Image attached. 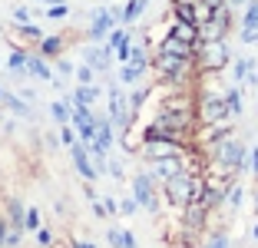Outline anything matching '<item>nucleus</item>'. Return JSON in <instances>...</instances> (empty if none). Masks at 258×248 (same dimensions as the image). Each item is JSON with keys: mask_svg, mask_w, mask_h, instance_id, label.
<instances>
[{"mask_svg": "<svg viewBox=\"0 0 258 248\" xmlns=\"http://www.w3.org/2000/svg\"><path fill=\"white\" fill-rule=\"evenodd\" d=\"M202 172H189V169H182V172H175L172 179L162 182V192H166V202L172 205V209L182 212L185 205L199 202V196H202Z\"/></svg>", "mask_w": 258, "mask_h": 248, "instance_id": "obj_1", "label": "nucleus"}, {"mask_svg": "<svg viewBox=\"0 0 258 248\" xmlns=\"http://www.w3.org/2000/svg\"><path fill=\"white\" fill-rule=\"evenodd\" d=\"M192 63L185 56H169V53H156L152 56V70H156V80L169 90H185L192 80Z\"/></svg>", "mask_w": 258, "mask_h": 248, "instance_id": "obj_2", "label": "nucleus"}, {"mask_svg": "<svg viewBox=\"0 0 258 248\" xmlns=\"http://www.w3.org/2000/svg\"><path fill=\"white\" fill-rule=\"evenodd\" d=\"M196 63L202 73H222V70L232 63V53H228L225 40H202L196 50Z\"/></svg>", "mask_w": 258, "mask_h": 248, "instance_id": "obj_3", "label": "nucleus"}, {"mask_svg": "<svg viewBox=\"0 0 258 248\" xmlns=\"http://www.w3.org/2000/svg\"><path fill=\"white\" fill-rule=\"evenodd\" d=\"M205 152H209V159H215V162L228 165L232 172H242V169H245V159H248V149L238 143L235 136H225V139H219V143L209 146Z\"/></svg>", "mask_w": 258, "mask_h": 248, "instance_id": "obj_4", "label": "nucleus"}, {"mask_svg": "<svg viewBox=\"0 0 258 248\" xmlns=\"http://www.w3.org/2000/svg\"><path fill=\"white\" fill-rule=\"evenodd\" d=\"M228 30H232V10H228V4H222V7H215L212 17L199 27V40H225Z\"/></svg>", "mask_w": 258, "mask_h": 248, "instance_id": "obj_5", "label": "nucleus"}, {"mask_svg": "<svg viewBox=\"0 0 258 248\" xmlns=\"http://www.w3.org/2000/svg\"><path fill=\"white\" fill-rule=\"evenodd\" d=\"M192 146L185 143H172V139H152V136H146L143 146H139V152H143L146 162H152V159H166V156H185Z\"/></svg>", "mask_w": 258, "mask_h": 248, "instance_id": "obj_6", "label": "nucleus"}, {"mask_svg": "<svg viewBox=\"0 0 258 248\" xmlns=\"http://www.w3.org/2000/svg\"><path fill=\"white\" fill-rule=\"evenodd\" d=\"M196 116H199V122H225L232 113H228V106H225V96L205 93V96L196 103Z\"/></svg>", "mask_w": 258, "mask_h": 248, "instance_id": "obj_7", "label": "nucleus"}, {"mask_svg": "<svg viewBox=\"0 0 258 248\" xmlns=\"http://www.w3.org/2000/svg\"><path fill=\"white\" fill-rule=\"evenodd\" d=\"M133 196H136L139 209H146V212H156V209H159V202H156V189H152V175H149V172H143V175H136V179H133Z\"/></svg>", "mask_w": 258, "mask_h": 248, "instance_id": "obj_8", "label": "nucleus"}, {"mask_svg": "<svg viewBox=\"0 0 258 248\" xmlns=\"http://www.w3.org/2000/svg\"><path fill=\"white\" fill-rule=\"evenodd\" d=\"M185 156H189V152H185ZM185 156H166V159H152L149 162V175L152 179H172L175 172H182V169H189V165H185Z\"/></svg>", "mask_w": 258, "mask_h": 248, "instance_id": "obj_9", "label": "nucleus"}, {"mask_svg": "<svg viewBox=\"0 0 258 248\" xmlns=\"http://www.w3.org/2000/svg\"><path fill=\"white\" fill-rule=\"evenodd\" d=\"M70 156H73V165H76V172L83 175L86 182H93L99 175V169L93 165V159H90V149H86L83 143H73L70 146Z\"/></svg>", "mask_w": 258, "mask_h": 248, "instance_id": "obj_10", "label": "nucleus"}, {"mask_svg": "<svg viewBox=\"0 0 258 248\" xmlns=\"http://www.w3.org/2000/svg\"><path fill=\"white\" fill-rule=\"evenodd\" d=\"M196 50H199V46L185 43V40L172 37V33H166V37H162V43L156 46V53H169V56H185V60H196Z\"/></svg>", "mask_w": 258, "mask_h": 248, "instance_id": "obj_11", "label": "nucleus"}, {"mask_svg": "<svg viewBox=\"0 0 258 248\" xmlns=\"http://www.w3.org/2000/svg\"><path fill=\"white\" fill-rule=\"evenodd\" d=\"M109 119L116 122L119 129H129V106H126V96H122L119 90H113L109 93Z\"/></svg>", "mask_w": 258, "mask_h": 248, "instance_id": "obj_12", "label": "nucleus"}, {"mask_svg": "<svg viewBox=\"0 0 258 248\" xmlns=\"http://www.w3.org/2000/svg\"><path fill=\"white\" fill-rule=\"evenodd\" d=\"M116 17H119V14H113V10H96V14H93V23H90V37L103 40L106 33H113Z\"/></svg>", "mask_w": 258, "mask_h": 248, "instance_id": "obj_13", "label": "nucleus"}, {"mask_svg": "<svg viewBox=\"0 0 258 248\" xmlns=\"http://www.w3.org/2000/svg\"><path fill=\"white\" fill-rule=\"evenodd\" d=\"M205 218H209V209L199 205V202H192V205H185V209H182V225L189 228V232H199V228L205 225Z\"/></svg>", "mask_w": 258, "mask_h": 248, "instance_id": "obj_14", "label": "nucleus"}, {"mask_svg": "<svg viewBox=\"0 0 258 248\" xmlns=\"http://www.w3.org/2000/svg\"><path fill=\"white\" fill-rule=\"evenodd\" d=\"M169 33H172V37H179V40H185V43H192V46L202 43V40H199V27H196V23L175 20V17H172V23H169Z\"/></svg>", "mask_w": 258, "mask_h": 248, "instance_id": "obj_15", "label": "nucleus"}, {"mask_svg": "<svg viewBox=\"0 0 258 248\" xmlns=\"http://www.w3.org/2000/svg\"><path fill=\"white\" fill-rule=\"evenodd\" d=\"M146 73V63H136V60H129V63H122V73H119V80L126 83V86H133V83H139V76Z\"/></svg>", "mask_w": 258, "mask_h": 248, "instance_id": "obj_16", "label": "nucleus"}, {"mask_svg": "<svg viewBox=\"0 0 258 248\" xmlns=\"http://www.w3.org/2000/svg\"><path fill=\"white\" fill-rule=\"evenodd\" d=\"M109 56H113L109 46H103V50H86V63H90L93 70H106L109 67Z\"/></svg>", "mask_w": 258, "mask_h": 248, "instance_id": "obj_17", "label": "nucleus"}, {"mask_svg": "<svg viewBox=\"0 0 258 248\" xmlns=\"http://www.w3.org/2000/svg\"><path fill=\"white\" fill-rule=\"evenodd\" d=\"M27 73H33L37 80H53V73H50L43 56H27Z\"/></svg>", "mask_w": 258, "mask_h": 248, "instance_id": "obj_18", "label": "nucleus"}, {"mask_svg": "<svg viewBox=\"0 0 258 248\" xmlns=\"http://www.w3.org/2000/svg\"><path fill=\"white\" fill-rule=\"evenodd\" d=\"M96 99H99V90H96V86L90 83V86H76V93H73V99H70V103H83V106H93Z\"/></svg>", "mask_w": 258, "mask_h": 248, "instance_id": "obj_19", "label": "nucleus"}, {"mask_svg": "<svg viewBox=\"0 0 258 248\" xmlns=\"http://www.w3.org/2000/svg\"><path fill=\"white\" fill-rule=\"evenodd\" d=\"M146 4H149V0H129L126 7H122L119 20H122V23H133V20H136V17H139V14L146 10Z\"/></svg>", "mask_w": 258, "mask_h": 248, "instance_id": "obj_20", "label": "nucleus"}, {"mask_svg": "<svg viewBox=\"0 0 258 248\" xmlns=\"http://www.w3.org/2000/svg\"><path fill=\"white\" fill-rule=\"evenodd\" d=\"M222 96H225V106H228V113H242L245 109V103H242V90H238V86H232V90H225L222 93Z\"/></svg>", "mask_w": 258, "mask_h": 248, "instance_id": "obj_21", "label": "nucleus"}, {"mask_svg": "<svg viewBox=\"0 0 258 248\" xmlns=\"http://www.w3.org/2000/svg\"><path fill=\"white\" fill-rule=\"evenodd\" d=\"M109 241H113L116 248H139L136 238H133V232H119V228H113V232H109Z\"/></svg>", "mask_w": 258, "mask_h": 248, "instance_id": "obj_22", "label": "nucleus"}, {"mask_svg": "<svg viewBox=\"0 0 258 248\" xmlns=\"http://www.w3.org/2000/svg\"><path fill=\"white\" fill-rule=\"evenodd\" d=\"M60 50H63L60 37H43V40H40V56H56Z\"/></svg>", "mask_w": 258, "mask_h": 248, "instance_id": "obj_23", "label": "nucleus"}, {"mask_svg": "<svg viewBox=\"0 0 258 248\" xmlns=\"http://www.w3.org/2000/svg\"><path fill=\"white\" fill-rule=\"evenodd\" d=\"M50 113H53V119L60 122V126H67V122H70V116H73V106L60 99V103H53V106H50Z\"/></svg>", "mask_w": 258, "mask_h": 248, "instance_id": "obj_24", "label": "nucleus"}, {"mask_svg": "<svg viewBox=\"0 0 258 248\" xmlns=\"http://www.w3.org/2000/svg\"><path fill=\"white\" fill-rule=\"evenodd\" d=\"M10 70H14L17 76L27 73V50H14L10 53Z\"/></svg>", "mask_w": 258, "mask_h": 248, "instance_id": "obj_25", "label": "nucleus"}, {"mask_svg": "<svg viewBox=\"0 0 258 248\" xmlns=\"http://www.w3.org/2000/svg\"><path fill=\"white\" fill-rule=\"evenodd\" d=\"M242 27H258V0H248V4H245Z\"/></svg>", "mask_w": 258, "mask_h": 248, "instance_id": "obj_26", "label": "nucleus"}, {"mask_svg": "<svg viewBox=\"0 0 258 248\" xmlns=\"http://www.w3.org/2000/svg\"><path fill=\"white\" fill-rule=\"evenodd\" d=\"M4 103H7L10 109H14V113H17V116H30V106L23 103L20 96H7V93H4Z\"/></svg>", "mask_w": 258, "mask_h": 248, "instance_id": "obj_27", "label": "nucleus"}, {"mask_svg": "<svg viewBox=\"0 0 258 248\" xmlns=\"http://www.w3.org/2000/svg\"><path fill=\"white\" fill-rule=\"evenodd\" d=\"M93 212H96V215H116V212H119V202H113V199H103V202L93 205Z\"/></svg>", "mask_w": 258, "mask_h": 248, "instance_id": "obj_28", "label": "nucleus"}, {"mask_svg": "<svg viewBox=\"0 0 258 248\" xmlns=\"http://www.w3.org/2000/svg\"><path fill=\"white\" fill-rule=\"evenodd\" d=\"M126 43H129V33H126V30H113V33H109V43H106V46L116 53L119 46H126Z\"/></svg>", "mask_w": 258, "mask_h": 248, "instance_id": "obj_29", "label": "nucleus"}, {"mask_svg": "<svg viewBox=\"0 0 258 248\" xmlns=\"http://www.w3.org/2000/svg\"><path fill=\"white\" fill-rule=\"evenodd\" d=\"M242 202V185H238V182H232V185H228V192H225V202L222 205H238Z\"/></svg>", "mask_w": 258, "mask_h": 248, "instance_id": "obj_30", "label": "nucleus"}, {"mask_svg": "<svg viewBox=\"0 0 258 248\" xmlns=\"http://www.w3.org/2000/svg\"><path fill=\"white\" fill-rule=\"evenodd\" d=\"M93 76H96V70H93L90 63L76 70V83H80V86H90V83H93Z\"/></svg>", "mask_w": 258, "mask_h": 248, "instance_id": "obj_31", "label": "nucleus"}, {"mask_svg": "<svg viewBox=\"0 0 258 248\" xmlns=\"http://www.w3.org/2000/svg\"><path fill=\"white\" fill-rule=\"evenodd\" d=\"M248 73H251V60H245V56H242V60H235V80L245 83V80H248Z\"/></svg>", "mask_w": 258, "mask_h": 248, "instance_id": "obj_32", "label": "nucleus"}, {"mask_svg": "<svg viewBox=\"0 0 258 248\" xmlns=\"http://www.w3.org/2000/svg\"><path fill=\"white\" fill-rule=\"evenodd\" d=\"M10 218H14V228L20 232V228H23V218H27V215H23V205H20V202H10Z\"/></svg>", "mask_w": 258, "mask_h": 248, "instance_id": "obj_33", "label": "nucleus"}, {"mask_svg": "<svg viewBox=\"0 0 258 248\" xmlns=\"http://www.w3.org/2000/svg\"><path fill=\"white\" fill-rule=\"evenodd\" d=\"M136 209H139L136 196H129V199H122V202H119V215H136Z\"/></svg>", "mask_w": 258, "mask_h": 248, "instance_id": "obj_34", "label": "nucleus"}, {"mask_svg": "<svg viewBox=\"0 0 258 248\" xmlns=\"http://www.w3.org/2000/svg\"><path fill=\"white\" fill-rule=\"evenodd\" d=\"M20 33H23V37H30V40H43V37H40V27H33V23H20Z\"/></svg>", "mask_w": 258, "mask_h": 248, "instance_id": "obj_35", "label": "nucleus"}, {"mask_svg": "<svg viewBox=\"0 0 258 248\" xmlns=\"http://www.w3.org/2000/svg\"><path fill=\"white\" fill-rule=\"evenodd\" d=\"M242 40L245 43H258V27H242Z\"/></svg>", "mask_w": 258, "mask_h": 248, "instance_id": "obj_36", "label": "nucleus"}, {"mask_svg": "<svg viewBox=\"0 0 258 248\" xmlns=\"http://www.w3.org/2000/svg\"><path fill=\"white\" fill-rule=\"evenodd\" d=\"M46 17H50V20H60V17H67V7H63V4H56V7H46Z\"/></svg>", "mask_w": 258, "mask_h": 248, "instance_id": "obj_37", "label": "nucleus"}, {"mask_svg": "<svg viewBox=\"0 0 258 248\" xmlns=\"http://www.w3.org/2000/svg\"><path fill=\"white\" fill-rule=\"evenodd\" d=\"M14 20L17 23H30V10H27V7H17L14 10Z\"/></svg>", "mask_w": 258, "mask_h": 248, "instance_id": "obj_38", "label": "nucleus"}, {"mask_svg": "<svg viewBox=\"0 0 258 248\" xmlns=\"http://www.w3.org/2000/svg\"><path fill=\"white\" fill-rule=\"evenodd\" d=\"M205 248H228V238L225 235H212V241H209Z\"/></svg>", "mask_w": 258, "mask_h": 248, "instance_id": "obj_39", "label": "nucleus"}, {"mask_svg": "<svg viewBox=\"0 0 258 248\" xmlns=\"http://www.w3.org/2000/svg\"><path fill=\"white\" fill-rule=\"evenodd\" d=\"M60 139H63V143H67V146H73V143H76L73 129H70V126H63V129H60Z\"/></svg>", "mask_w": 258, "mask_h": 248, "instance_id": "obj_40", "label": "nucleus"}, {"mask_svg": "<svg viewBox=\"0 0 258 248\" xmlns=\"http://www.w3.org/2000/svg\"><path fill=\"white\" fill-rule=\"evenodd\" d=\"M23 225H27V228H37V225H40V215H37V212H27V218H23Z\"/></svg>", "mask_w": 258, "mask_h": 248, "instance_id": "obj_41", "label": "nucleus"}, {"mask_svg": "<svg viewBox=\"0 0 258 248\" xmlns=\"http://www.w3.org/2000/svg\"><path fill=\"white\" fill-rule=\"evenodd\" d=\"M248 165H251V172L258 175V149H251V152H248Z\"/></svg>", "mask_w": 258, "mask_h": 248, "instance_id": "obj_42", "label": "nucleus"}, {"mask_svg": "<svg viewBox=\"0 0 258 248\" xmlns=\"http://www.w3.org/2000/svg\"><path fill=\"white\" fill-rule=\"evenodd\" d=\"M37 238H40V245H50V241H53V235H50V232H37Z\"/></svg>", "mask_w": 258, "mask_h": 248, "instance_id": "obj_43", "label": "nucleus"}, {"mask_svg": "<svg viewBox=\"0 0 258 248\" xmlns=\"http://www.w3.org/2000/svg\"><path fill=\"white\" fill-rule=\"evenodd\" d=\"M7 235H10V232H7V225L0 222V245H7Z\"/></svg>", "mask_w": 258, "mask_h": 248, "instance_id": "obj_44", "label": "nucleus"}, {"mask_svg": "<svg viewBox=\"0 0 258 248\" xmlns=\"http://www.w3.org/2000/svg\"><path fill=\"white\" fill-rule=\"evenodd\" d=\"M40 4H46V7H56V4H63V0H40Z\"/></svg>", "mask_w": 258, "mask_h": 248, "instance_id": "obj_45", "label": "nucleus"}, {"mask_svg": "<svg viewBox=\"0 0 258 248\" xmlns=\"http://www.w3.org/2000/svg\"><path fill=\"white\" fill-rule=\"evenodd\" d=\"M73 248H93V245H86V241H73Z\"/></svg>", "mask_w": 258, "mask_h": 248, "instance_id": "obj_46", "label": "nucleus"}, {"mask_svg": "<svg viewBox=\"0 0 258 248\" xmlns=\"http://www.w3.org/2000/svg\"><path fill=\"white\" fill-rule=\"evenodd\" d=\"M228 4H235V7H245V4H248V0H228Z\"/></svg>", "mask_w": 258, "mask_h": 248, "instance_id": "obj_47", "label": "nucleus"}, {"mask_svg": "<svg viewBox=\"0 0 258 248\" xmlns=\"http://www.w3.org/2000/svg\"><path fill=\"white\" fill-rule=\"evenodd\" d=\"M0 103H4V86H0Z\"/></svg>", "mask_w": 258, "mask_h": 248, "instance_id": "obj_48", "label": "nucleus"}, {"mask_svg": "<svg viewBox=\"0 0 258 248\" xmlns=\"http://www.w3.org/2000/svg\"><path fill=\"white\" fill-rule=\"evenodd\" d=\"M255 238H258V225H255Z\"/></svg>", "mask_w": 258, "mask_h": 248, "instance_id": "obj_49", "label": "nucleus"}]
</instances>
